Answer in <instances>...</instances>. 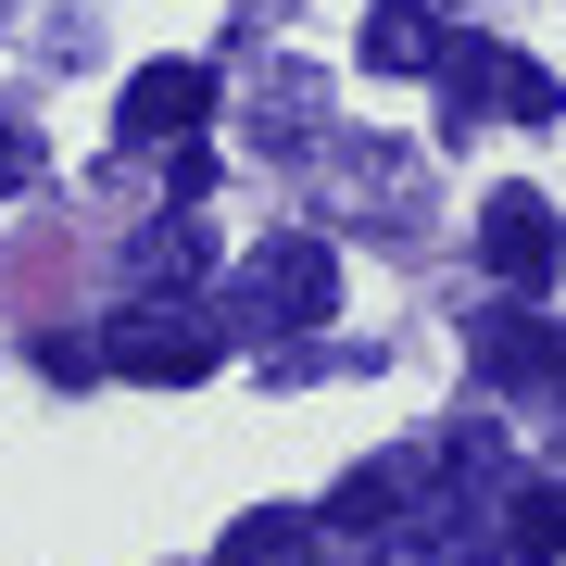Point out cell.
Returning <instances> with one entry per match:
<instances>
[{
  "mask_svg": "<svg viewBox=\"0 0 566 566\" xmlns=\"http://www.w3.org/2000/svg\"><path fill=\"white\" fill-rule=\"evenodd\" d=\"M327 303H340V252H327L315 227H277V240H252L240 264H227L214 327L227 340H290V327H315Z\"/></svg>",
  "mask_w": 566,
  "mask_h": 566,
  "instance_id": "6da1fadb",
  "label": "cell"
},
{
  "mask_svg": "<svg viewBox=\"0 0 566 566\" xmlns=\"http://www.w3.org/2000/svg\"><path fill=\"white\" fill-rule=\"evenodd\" d=\"M303 554H315V516H290V504H252L214 542V566H303Z\"/></svg>",
  "mask_w": 566,
  "mask_h": 566,
  "instance_id": "8fae6325",
  "label": "cell"
},
{
  "mask_svg": "<svg viewBox=\"0 0 566 566\" xmlns=\"http://www.w3.org/2000/svg\"><path fill=\"white\" fill-rule=\"evenodd\" d=\"M39 365H51V378H102V365H114V353H102V340H88V327H51V340H39Z\"/></svg>",
  "mask_w": 566,
  "mask_h": 566,
  "instance_id": "4fadbf2b",
  "label": "cell"
},
{
  "mask_svg": "<svg viewBox=\"0 0 566 566\" xmlns=\"http://www.w3.org/2000/svg\"><path fill=\"white\" fill-rule=\"evenodd\" d=\"M542 416H554V428H566V353H554V390H542Z\"/></svg>",
  "mask_w": 566,
  "mask_h": 566,
  "instance_id": "9a60e30c",
  "label": "cell"
},
{
  "mask_svg": "<svg viewBox=\"0 0 566 566\" xmlns=\"http://www.w3.org/2000/svg\"><path fill=\"white\" fill-rule=\"evenodd\" d=\"M25 177H39V139H25L13 114H0V189H25Z\"/></svg>",
  "mask_w": 566,
  "mask_h": 566,
  "instance_id": "5bb4252c",
  "label": "cell"
},
{
  "mask_svg": "<svg viewBox=\"0 0 566 566\" xmlns=\"http://www.w3.org/2000/svg\"><path fill=\"white\" fill-rule=\"evenodd\" d=\"M554 353H566V327H542V315H479V365H491V390H504V403H528L542 416V390H554Z\"/></svg>",
  "mask_w": 566,
  "mask_h": 566,
  "instance_id": "52a82bcc",
  "label": "cell"
},
{
  "mask_svg": "<svg viewBox=\"0 0 566 566\" xmlns=\"http://www.w3.org/2000/svg\"><path fill=\"white\" fill-rule=\"evenodd\" d=\"M264 139H277V151H303V139H315V76H303V63L264 88Z\"/></svg>",
  "mask_w": 566,
  "mask_h": 566,
  "instance_id": "7c38bea8",
  "label": "cell"
},
{
  "mask_svg": "<svg viewBox=\"0 0 566 566\" xmlns=\"http://www.w3.org/2000/svg\"><path fill=\"white\" fill-rule=\"evenodd\" d=\"M441 39H453V25L428 13V0H378V13H365V76H428Z\"/></svg>",
  "mask_w": 566,
  "mask_h": 566,
  "instance_id": "9c48e42d",
  "label": "cell"
},
{
  "mask_svg": "<svg viewBox=\"0 0 566 566\" xmlns=\"http://www.w3.org/2000/svg\"><path fill=\"white\" fill-rule=\"evenodd\" d=\"M479 264H491L504 290H554L566 227H554V202H542V189H491V202H479Z\"/></svg>",
  "mask_w": 566,
  "mask_h": 566,
  "instance_id": "277c9868",
  "label": "cell"
},
{
  "mask_svg": "<svg viewBox=\"0 0 566 566\" xmlns=\"http://www.w3.org/2000/svg\"><path fill=\"white\" fill-rule=\"evenodd\" d=\"M202 264H214V240H202V214L177 202V214H164V227H151L139 252H126V290H189Z\"/></svg>",
  "mask_w": 566,
  "mask_h": 566,
  "instance_id": "30bf717a",
  "label": "cell"
},
{
  "mask_svg": "<svg viewBox=\"0 0 566 566\" xmlns=\"http://www.w3.org/2000/svg\"><path fill=\"white\" fill-rule=\"evenodd\" d=\"M428 76H441V102L453 114H516V126H554L566 114V88L542 76V63H516V51H491V39H441V63H428Z\"/></svg>",
  "mask_w": 566,
  "mask_h": 566,
  "instance_id": "7a4b0ae2",
  "label": "cell"
},
{
  "mask_svg": "<svg viewBox=\"0 0 566 566\" xmlns=\"http://www.w3.org/2000/svg\"><path fill=\"white\" fill-rule=\"evenodd\" d=\"M491 554H504V566H554V554H566V491H554V479H504V504H491Z\"/></svg>",
  "mask_w": 566,
  "mask_h": 566,
  "instance_id": "ba28073f",
  "label": "cell"
},
{
  "mask_svg": "<svg viewBox=\"0 0 566 566\" xmlns=\"http://www.w3.org/2000/svg\"><path fill=\"white\" fill-rule=\"evenodd\" d=\"M102 353H114V378L189 390V378H214V365H227V327H214V315H189V303H151V315H114V327H102Z\"/></svg>",
  "mask_w": 566,
  "mask_h": 566,
  "instance_id": "3957f363",
  "label": "cell"
},
{
  "mask_svg": "<svg viewBox=\"0 0 566 566\" xmlns=\"http://www.w3.org/2000/svg\"><path fill=\"white\" fill-rule=\"evenodd\" d=\"M202 114H214V63H139L126 76V139H202Z\"/></svg>",
  "mask_w": 566,
  "mask_h": 566,
  "instance_id": "5b68a950",
  "label": "cell"
},
{
  "mask_svg": "<svg viewBox=\"0 0 566 566\" xmlns=\"http://www.w3.org/2000/svg\"><path fill=\"white\" fill-rule=\"evenodd\" d=\"M416 479H428V453H378V465H353L340 491H327V542H390L416 504Z\"/></svg>",
  "mask_w": 566,
  "mask_h": 566,
  "instance_id": "8992f818",
  "label": "cell"
}]
</instances>
